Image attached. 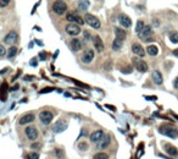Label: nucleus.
<instances>
[{
	"mask_svg": "<svg viewBox=\"0 0 178 159\" xmlns=\"http://www.w3.org/2000/svg\"><path fill=\"white\" fill-rule=\"evenodd\" d=\"M84 22L88 23L89 26H90L92 28H94V29H99V28L101 27V23H100V21H99V18L96 16L92 15V14H85Z\"/></svg>",
	"mask_w": 178,
	"mask_h": 159,
	"instance_id": "1",
	"label": "nucleus"
},
{
	"mask_svg": "<svg viewBox=\"0 0 178 159\" xmlns=\"http://www.w3.org/2000/svg\"><path fill=\"white\" fill-rule=\"evenodd\" d=\"M159 132L167 136V137H171V138H176L178 137V130L174 127H171V126H167V125H162L160 126L159 128Z\"/></svg>",
	"mask_w": 178,
	"mask_h": 159,
	"instance_id": "2",
	"label": "nucleus"
},
{
	"mask_svg": "<svg viewBox=\"0 0 178 159\" xmlns=\"http://www.w3.org/2000/svg\"><path fill=\"white\" fill-rule=\"evenodd\" d=\"M53 11L56 14V15H65L66 11H67V5L65 1L62 0H56V1L53 4Z\"/></svg>",
	"mask_w": 178,
	"mask_h": 159,
	"instance_id": "3",
	"label": "nucleus"
},
{
	"mask_svg": "<svg viewBox=\"0 0 178 159\" xmlns=\"http://www.w3.org/2000/svg\"><path fill=\"white\" fill-rule=\"evenodd\" d=\"M66 20H67V21L70 22V23H76V25H78V26H82V25L85 23V22H84V18H82L77 12H68L67 16H66Z\"/></svg>",
	"mask_w": 178,
	"mask_h": 159,
	"instance_id": "4",
	"label": "nucleus"
},
{
	"mask_svg": "<svg viewBox=\"0 0 178 159\" xmlns=\"http://www.w3.org/2000/svg\"><path fill=\"white\" fill-rule=\"evenodd\" d=\"M65 31H66V33L68 36H71V37H77L78 34L82 32L81 31V26H78L76 23H68V25H66Z\"/></svg>",
	"mask_w": 178,
	"mask_h": 159,
	"instance_id": "5",
	"label": "nucleus"
},
{
	"mask_svg": "<svg viewBox=\"0 0 178 159\" xmlns=\"http://www.w3.org/2000/svg\"><path fill=\"white\" fill-rule=\"evenodd\" d=\"M133 65L135 67V70L137 71H139V72H146L148 71V69H149V66H148V64L142 60V59H138V58H134L133 59Z\"/></svg>",
	"mask_w": 178,
	"mask_h": 159,
	"instance_id": "6",
	"label": "nucleus"
},
{
	"mask_svg": "<svg viewBox=\"0 0 178 159\" xmlns=\"http://www.w3.org/2000/svg\"><path fill=\"white\" fill-rule=\"evenodd\" d=\"M25 133H26V136H27V138L29 141H35L38 138V130H37V127H34V126L26 127Z\"/></svg>",
	"mask_w": 178,
	"mask_h": 159,
	"instance_id": "7",
	"label": "nucleus"
},
{
	"mask_svg": "<svg viewBox=\"0 0 178 159\" xmlns=\"http://www.w3.org/2000/svg\"><path fill=\"white\" fill-rule=\"evenodd\" d=\"M53 117H54L53 113L49 112V110H44V112H42L41 114H39V119H41L42 124H44V125H49V124H50L51 120H53Z\"/></svg>",
	"mask_w": 178,
	"mask_h": 159,
	"instance_id": "8",
	"label": "nucleus"
},
{
	"mask_svg": "<svg viewBox=\"0 0 178 159\" xmlns=\"http://www.w3.org/2000/svg\"><path fill=\"white\" fill-rule=\"evenodd\" d=\"M17 39H18V34L15 32V31H11V32H9L5 38H4V43L5 44H14L17 42Z\"/></svg>",
	"mask_w": 178,
	"mask_h": 159,
	"instance_id": "9",
	"label": "nucleus"
},
{
	"mask_svg": "<svg viewBox=\"0 0 178 159\" xmlns=\"http://www.w3.org/2000/svg\"><path fill=\"white\" fill-rule=\"evenodd\" d=\"M67 126H68V124H67L66 120H60V121H57V123L53 126V130H54V132H56V133L64 132L65 130H67Z\"/></svg>",
	"mask_w": 178,
	"mask_h": 159,
	"instance_id": "10",
	"label": "nucleus"
},
{
	"mask_svg": "<svg viewBox=\"0 0 178 159\" xmlns=\"http://www.w3.org/2000/svg\"><path fill=\"white\" fill-rule=\"evenodd\" d=\"M118 22H120V25L124 28H130L132 26V20L124 14H121L118 16Z\"/></svg>",
	"mask_w": 178,
	"mask_h": 159,
	"instance_id": "11",
	"label": "nucleus"
},
{
	"mask_svg": "<svg viewBox=\"0 0 178 159\" xmlns=\"http://www.w3.org/2000/svg\"><path fill=\"white\" fill-rule=\"evenodd\" d=\"M109 144H110V137L109 135H104L101 140L96 143V150H105L109 147Z\"/></svg>",
	"mask_w": 178,
	"mask_h": 159,
	"instance_id": "12",
	"label": "nucleus"
},
{
	"mask_svg": "<svg viewBox=\"0 0 178 159\" xmlns=\"http://www.w3.org/2000/svg\"><path fill=\"white\" fill-rule=\"evenodd\" d=\"M93 44H94V48L96 49V52H99V53H101V52H104V43H103V41H101V38L99 37V36H94L93 37Z\"/></svg>",
	"mask_w": 178,
	"mask_h": 159,
	"instance_id": "13",
	"label": "nucleus"
},
{
	"mask_svg": "<svg viewBox=\"0 0 178 159\" xmlns=\"http://www.w3.org/2000/svg\"><path fill=\"white\" fill-rule=\"evenodd\" d=\"M94 59V52L92 50V49H88V50H85L83 54H82V61L84 64H89L92 63Z\"/></svg>",
	"mask_w": 178,
	"mask_h": 159,
	"instance_id": "14",
	"label": "nucleus"
},
{
	"mask_svg": "<svg viewBox=\"0 0 178 159\" xmlns=\"http://www.w3.org/2000/svg\"><path fill=\"white\" fill-rule=\"evenodd\" d=\"M33 121H34V114L28 113V114H25L21 116V119H20V125H27Z\"/></svg>",
	"mask_w": 178,
	"mask_h": 159,
	"instance_id": "15",
	"label": "nucleus"
},
{
	"mask_svg": "<svg viewBox=\"0 0 178 159\" xmlns=\"http://www.w3.org/2000/svg\"><path fill=\"white\" fill-rule=\"evenodd\" d=\"M132 52H133L135 55L140 56V58L145 56V54H146V52L144 50V48H143L140 44H138V43H134V44L132 45Z\"/></svg>",
	"mask_w": 178,
	"mask_h": 159,
	"instance_id": "16",
	"label": "nucleus"
},
{
	"mask_svg": "<svg viewBox=\"0 0 178 159\" xmlns=\"http://www.w3.org/2000/svg\"><path fill=\"white\" fill-rule=\"evenodd\" d=\"M151 78H153L154 83L157 85V86L162 85V82H164V78H162L161 72H160V71H157V70H154V71L151 72Z\"/></svg>",
	"mask_w": 178,
	"mask_h": 159,
	"instance_id": "17",
	"label": "nucleus"
},
{
	"mask_svg": "<svg viewBox=\"0 0 178 159\" xmlns=\"http://www.w3.org/2000/svg\"><path fill=\"white\" fill-rule=\"evenodd\" d=\"M138 36H139V38H142V39H148L149 37L153 36V28L150 26H144V28L142 29V32Z\"/></svg>",
	"mask_w": 178,
	"mask_h": 159,
	"instance_id": "18",
	"label": "nucleus"
},
{
	"mask_svg": "<svg viewBox=\"0 0 178 159\" xmlns=\"http://www.w3.org/2000/svg\"><path fill=\"white\" fill-rule=\"evenodd\" d=\"M70 47H71V49L73 52H80L82 49V47H83V44H82V42L80 41V39L73 38L72 41L70 42Z\"/></svg>",
	"mask_w": 178,
	"mask_h": 159,
	"instance_id": "19",
	"label": "nucleus"
},
{
	"mask_svg": "<svg viewBox=\"0 0 178 159\" xmlns=\"http://www.w3.org/2000/svg\"><path fill=\"white\" fill-rule=\"evenodd\" d=\"M103 136H104L103 130H96V131H94V132L90 135V142H93V143H98V142L103 138Z\"/></svg>",
	"mask_w": 178,
	"mask_h": 159,
	"instance_id": "20",
	"label": "nucleus"
},
{
	"mask_svg": "<svg viewBox=\"0 0 178 159\" xmlns=\"http://www.w3.org/2000/svg\"><path fill=\"white\" fill-rule=\"evenodd\" d=\"M6 98H7V83L4 82L0 87V101L5 102Z\"/></svg>",
	"mask_w": 178,
	"mask_h": 159,
	"instance_id": "21",
	"label": "nucleus"
},
{
	"mask_svg": "<svg viewBox=\"0 0 178 159\" xmlns=\"http://www.w3.org/2000/svg\"><path fill=\"white\" fill-rule=\"evenodd\" d=\"M115 34H116V38L117 39H121V41H124L126 37H127V33H126L124 29L118 28V27L115 28Z\"/></svg>",
	"mask_w": 178,
	"mask_h": 159,
	"instance_id": "22",
	"label": "nucleus"
},
{
	"mask_svg": "<svg viewBox=\"0 0 178 159\" xmlns=\"http://www.w3.org/2000/svg\"><path fill=\"white\" fill-rule=\"evenodd\" d=\"M165 151L167 152V154H170L171 157H177L178 155V151H177V148L171 146V144H166L165 146Z\"/></svg>",
	"mask_w": 178,
	"mask_h": 159,
	"instance_id": "23",
	"label": "nucleus"
},
{
	"mask_svg": "<svg viewBox=\"0 0 178 159\" xmlns=\"http://www.w3.org/2000/svg\"><path fill=\"white\" fill-rule=\"evenodd\" d=\"M145 52L149 55H151V56H155V55L159 54V48H157L156 45H154V44H151V45H148L146 47V50Z\"/></svg>",
	"mask_w": 178,
	"mask_h": 159,
	"instance_id": "24",
	"label": "nucleus"
},
{
	"mask_svg": "<svg viewBox=\"0 0 178 159\" xmlns=\"http://www.w3.org/2000/svg\"><path fill=\"white\" fill-rule=\"evenodd\" d=\"M77 6H78V9H80L81 11H87L88 7H89V1H88V0H78Z\"/></svg>",
	"mask_w": 178,
	"mask_h": 159,
	"instance_id": "25",
	"label": "nucleus"
},
{
	"mask_svg": "<svg viewBox=\"0 0 178 159\" xmlns=\"http://www.w3.org/2000/svg\"><path fill=\"white\" fill-rule=\"evenodd\" d=\"M122 45H123V41H121V39H115L114 41V43H112V49L114 50H120V49L122 48Z\"/></svg>",
	"mask_w": 178,
	"mask_h": 159,
	"instance_id": "26",
	"label": "nucleus"
},
{
	"mask_svg": "<svg viewBox=\"0 0 178 159\" xmlns=\"http://www.w3.org/2000/svg\"><path fill=\"white\" fill-rule=\"evenodd\" d=\"M17 54V48L16 47H10V49L7 50V53H6V55H7V58L9 59H12V58H15V55Z\"/></svg>",
	"mask_w": 178,
	"mask_h": 159,
	"instance_id": "27",
	"label": "nucleus"
},
{
	"mask_svg": "<svg viewBox=\"0 0 178 159\" xmlns=\"http://www.w3.org/2000/svg\"><path fill=\"white\" fill-rule=\"evenodd\" d=\"M170 41H171L173 44H177V43H178V32H171V33H170Z\"/></svg>",
	"mask_w": 178,
	"mask_h": 159,
	"instance_id": "28",
	"label": "nucleus"
},
{
	"mask_svg": "<svg viewBox=\"0 0 178 159\" xmlns=\"http://www.w3.org/2000/svg\"><path fill=\"white\" fill-rule=\"evenodd\" d=\"M93 159H109V154L104 152H99L93 157Z\"/></svg>",
	"mask_w": 178,
	"mask_h": 159,
	"instance_id": "29",
	"label": "nucleus"
},
{
	"mask_svg": "<svg viewBox=\"0 0 178 159\" xmlns=\"http://www.w3.org/2000/svg\"><path fill=\"white\" fill-rule=\"evenodd\" d=\"M144 22L143 21H138L137 22V26H135V32H137V34H139L140 32H142V29L144 28Z\"/></svg>",
	"mask_w": 178,
	"mask_h": 159,
	"instance_id": "30",
	"label": "nucleus"
},
{
	"mask_svg": "<svg viewBox=\"0 0 178 159\" xmlns=\"http://www.w3.org/2000/svg\"><path fill=\"white\" fill-rule=\"evenodd\" d=\"M78 148L82 151H85V150H88V143L87 142H80L78 143Z\"/></svg>",
	"mask_w": 178,
	"mask_h": 159,
	"instance_id": "31",
	"label": "nucleus"
},
{
	"mask_svg": "<svg viewBox=\"0 0 178 159\" xmlns=\"http://www.w3.org/2000/svg\"><path fill=\"white\" fill-rule=\"evenodd\" d=\"M55 154H56L57 158L64 159V152H62V150H55Z\"/></svg>",
	"mask_w": 178,
	"mask_h": 159,
	"instance_id": "32",
	"label": "nucleus"
},
{
	"mask_svg": "<svg viewBox=\"0 0 178 159\" xmlns=\"http://www.w3.org/2000/svg\"><path fill=\"white\" fill-rule=\"evenodd\" d=\"M11 0H0V7H6Z\"/></svg>",
	"mask_w": 178,
	"mask_h": 159,
	"instance_id": "33",
	"label": "nucleus"
},
{
	"mask_svg": "<svg viewBox=\"0 0 178 159\" xmlns=\"http://www.w3.org/2000/svg\"><path fill=\"white\" fill-rule=\"evenodd\" d=\"M83 36H84L85 41H90V39H92V36H90V33H89L88 31H83Z\"/></svg>",
	"mask_w": 178,
	"mask_h": 159,
	"instance_id": "34",
	"label": "nucleus"
},
{
	"mask_svg": "<svg viewBox=\"0 0 178 159\" xmlns=\"http://www.w3.org/2000/svg\"><path fill=\"white\" fill-rule=\"evenodd\" d=\"M6 53H7V52H6L5 47L0 44V56H4V55H6Z\"/></svg>",
	"mask_w": 178,
	"mask_h": 159,
	"instance_id": "35",
	"label": "nucleus"
},
{
	"mask_svg": "<svg viewBox=\"0 0 178 159\" xmlns=\"http://www.w3.org/2000/svg\"><path fill=\"white\" fill-rule=\"evenodd\" d=\"M132 70H133L132 66H128V67L122 69V72H123V74H131V72H132Z\"/></svg>",
	"mask_w": 178,
	"mask_h": 159,
	"instance_id": "36",
	"label": "nucleus"
},
{
	"mask_svg": "<svg viewBox=\"0 0 178 159\" xmlns=\"http://www.w3.org/2000/svg\"><path fill=\"white\" fill-rule=\"evenodd\" d=\"M29 159H39V154L35 153V152L29 153Z\"/></svg>",
	"mask_w": 178,
	"mask_h": 159,
	"instance_id": "37",
	"label": "nucleus"
},
{
	"mask_svg": "<svg viewBox=\"0 0 178 159\" xmlns=\"http://www.w3.org/2000/svg\"><path fill=\"white\" fill-rule=\"evenodd\" d=\"M39 59H41V60H45V59H46V54L45 53L39 54Z\"/></svg>",
	"mask_w": 178,
	"mask_h": 159,
	"instance_id": "38",
	"label": "nucleus"
},
{
	"mask_svg": "<svg viewBox=\"0 0 178 159\" xmlns=\"http://www.w3.org/2000/svg\"><path fill=\"white\" fill-rule=\"evenodd\" d=\"M173 87L176 89H178V78H174V81H173Z\"/></svg>",
	"mask_w": 178,
	"mask_h": 159,
	"instance_id": "39",
	"label": "nucleus"
},
{
	"mask_svg": "<svg viewBox=\"0 0 178 159\" xmlns=\"http://www.w3.org/2000/svg\"><path fill=\"white\" fill-rule=\"evenodd\" d=\"M51 91H53V89H51V88H45V89H44V91H42L41 93H46V92H51Z\"/></svg>",
	"mask_w": 178,
	"mask_h": 159,
	"instance_id": "40",
	"label": "nucleus"
},
{
	"mask_svg": "<svg viewBox=\"0 0 178 159\" xmlns=\"http://www.w3.org/2000/svg\"><path fill=\"white\" fill-rule=\"evenodd\" d=\"M16 89H18V85H15L14 87H11V91H16Z\"/></svg>",
	"mask_w": 178,
	"mask_h": 159,
	"instance_id": "41",
	"label": "nucleus"
},
{
	"mask_svg": "<svg viewBox=\"0 0 178 159\" xmlns=\"http://www.w3.org/2000/svg\"><path fill=\"white\" fill-rule=\"evenodd\" d=\"M32 66H37V63H35V59H32Z\"/></svg>",
	"mask_w": 178,
	"mask_h": 159,
	"instance_id": "42",
	"label": "nucleus"
},
{
	"mask_svg": "<svg viewBox=\"0 0 178 159\" xmlns=\"http://www.w3.org/2000/svg\"><path fill=\"white\" fill-rule=\"evenodd\" d=\"M173 55H174V56H178V49H176V50H173Z\"/></svg>",
	"mask_w": 178,
	"mask_h": 159,
	"instance_id": "43",
	"label": "nucleus"
},
{
	"mask_svg": "<svg viewBox=\"0 0 178 159\" xmlns=\"http://www.w3.org/2000/svg\"><path fill=\"white\" fill-rule=\"evenodd\" d=\"M146 99H156V97H146Z\"/></svg>",
	"mask_w": 178,
	"mask_h": 159,
	"instance_id": "44",
	"label": "nucleus"
}]
</instances>
